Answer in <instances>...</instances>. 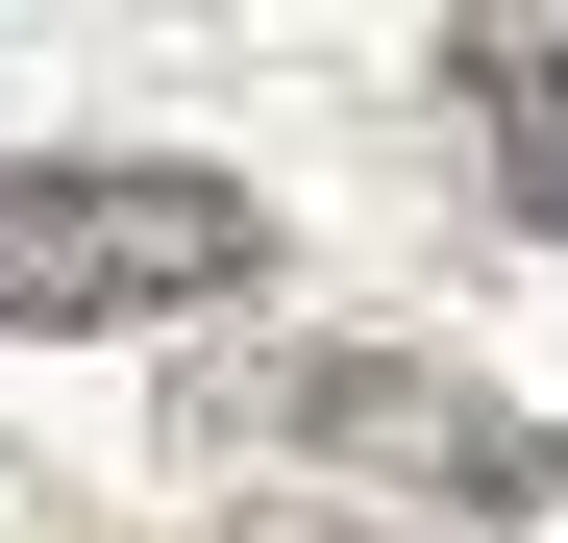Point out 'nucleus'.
Masks as SVG:
<instances>
[{"instance_id": "3", "label": "nucleus", "mask_w": 568, "mask_h": 543, "mask_svg": "<svg viewBox=\"0 0 568 543\" xmlns=\"http://www.w3.org/2000/svg\"><path fill=\"white\" fill-rule=\"evenodd\" d=\"M445 100L495 124V198L568 247V25H445Z\"/></svg>"}, {"instance_id": "2", "label": "nucleus", "mask_w": 568, "mask_h": 543, "mask_svg": "<svg viewBox=\"0 0 568 543\" xmlns=\"http://www.w3.org/2000/svg\"><path fill=\"white\" fill-rule=\"evenodd\" d=\"M272 297V198L199 148H0V346H100V321H199Z\"/></svg>"}, {"instance_id": "1", "label": "nucleus", "mask_w": 568, "mask_h": 543, "mask_svg": "<svg viewBox=\"0 0 568 543\" xmlns=\"http://www.w3.org/2000/svg\"><path fill=\"white\" fill-rule=\"evenodd\" d=\"M173 444H223V470L322 494L371 543H544V494H568V444L495 371H445V346H199Z\"/></svg>"}]
</instances>
